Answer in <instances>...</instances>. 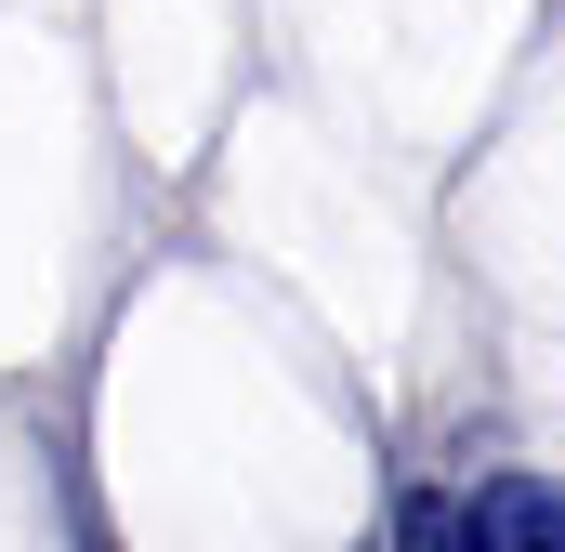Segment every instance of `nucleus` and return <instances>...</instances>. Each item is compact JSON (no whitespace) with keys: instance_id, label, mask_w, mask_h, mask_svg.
I'll list each match as a JSON object with an SVG mask.
<instances>
[{"instance_id":"f257e3e1","label":"nucleus","mask_w":565,"mask_h":552,"mask_svg":"<svg viewBox=\"0 0 565 552\" xmlns=\"http://www.w3.org/2000/svg\"><path fill=\"white\" fill-rule=\"evenodd\" d=\"M473 552H565V487H553V474L473 487Z\"/></svg>"},{"instance_id":"f03ea898","label":"nucleus","mask_w":565,"mask_h":552,"mask_svg":"<svg viewBox=\"0 0 565 552\" xmlns=\"http://www.w3.org/2000/svg\"><path fill=\"white\" fill-rule=\"evenodd\" d=\"M395 552H473V500H408L395 513Z\"/></svg>"}]
</instances>
